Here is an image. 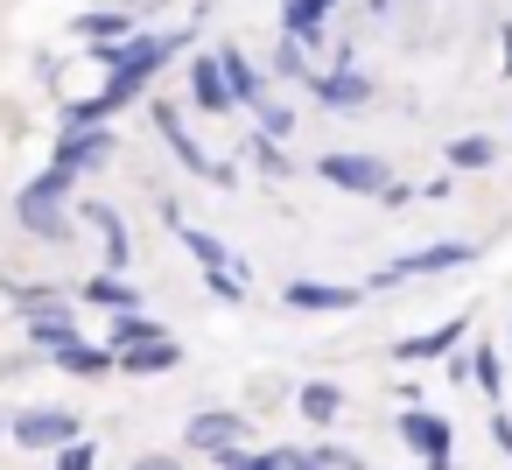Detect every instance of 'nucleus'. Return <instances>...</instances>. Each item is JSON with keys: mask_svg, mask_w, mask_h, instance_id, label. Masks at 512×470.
Instances as JSON below:
<instances>
[{"mask_svg": "<svg viewBox=\"0 0 512 470\" xmlns=\"http://www.w3.org/2000/svg\"><path fill=\"white\" fill-rule=\"evenodd\" d=\"M99 456H92V442H71V449H57L50 456V470H92Z\"/></svg>", "mask_w": 512, "mask_h": 470, "instance_id": "nucleus-29", "label": "nucleus"}, {"mask_svg": "<svg viewBox=\"0 0 512 470\" xmlns=\"http://www.w3.org/2000/svg\"><path fill=\"white\" fill-rule=\"evenodd\" d=\"M106 155H113V134H99V127H64V134H57V155H50V169H64V176L78 183V176L106 169Z\"/></svg>", "mask_w": 512, "mask_h": 470, "instance_id": "nucleus-6", "label": "nucleus"}, {"mask_svg": "<svg viewBox=\"0 0 512 470\" xmlns=\"http://www.w3.org/2000/svg\"><path fill=\"white\" fill-rule=\"evenodd\" d=\"M204 288H211L218 302H232V309L246 302V288H239V274H232V267H225V274H204Z\"/></svg>", "mask_w": 512, "mask_h": 470, "instance_id": "nucleus-28", "label": "nucleus"}, {"mask_svg": "<svg viewBox=\"0 0 512 470\" xmlns=\"http://www.w3.org/2000/svg\"><path fill=\"white\" fill-rule=\"evenodd\" d=\"M218 64H225V85H232V99H239V106H260V113L274 106V99H267V85H260V71H253V64H246L232 43L218 50Z\"/></svg>", "mask_w": 512, "mask_h": 470, "instance_id": "nucleus-18", "label": "nucleus"}, {"mask_svg": "<svg viewBox=\"0 0 512 470\" xmlns=\"http://www.w3.org/2000/svg\"><path fill=\"white\" fill-rule=\"evenodd\" d=\"M498 162V141L491 134H456L449 141V169H491Z\"/></svg>", "mask_w": 512, "mask_h": 470, "instance_id": "nucleus-24", "label": "nucleus"}, {"mask_svg": "<svg viewBox=\"0 0 512 470\" xmlns=\"http://www.w3.org/2000/svg\"><path fill=\"white\" fill-rule=\"evenodd\" d=\"M470 260H477V246H470V239H442V246H421V253H400V260H386V267H379V288H386V281L449 274V267H470Z\"/></svg>", "mask_w": 512, "mask_h": 470, "instance_id": "nucleus-3", "label": "nucleus"}, {"mask_svg": "<svg viewBox=\"0 0 512 470\" xmlns=\"http://www.w3.org/2000/svg\"><path fill=\"white\" fill-rule=\"evenodd\" d=\"M274 71H281V78H302V85H316V71H309V57H302V50H295L288 36H281V50H274Z\"/></svg>", "mask_w": 512, "mask_h": 470, "instance_id": "nucleus-27", "label": "nucleus"}, {"mask_svg": "<svg viewBox=\"0 0 512 470\" xmlns=\"http://www.w3.org/2000/svg\"><path fill=\"white\" fill-rule=\"evenodd\" d=\"M316 176H323L330 190H351V197H386V190H393V176H386L379 155H323Z\"/></svg>", "mask_w": 512, "mask_h": 470, "instance_id": "nucleus-2", "label": "nucleus"}, {"mask_svg": "<svg viewBox=\"0 0 512 470\" xmlns=\"http://www.w3.org/2000/svg\"><path fill=\"white\" fill-rule=\"evenodd\" d=\"M15 225H22L29 239L64 246V239H71V176H64V169L29 176V183L15 190Z\"/></svg>", "mask_w": 512, "mask_h": 470, "instance_id": "nucleus-1", "label": "nucleus"}, {"mask_svg": "<svg viewBox=\"0 0 512 470\" xmlns=\"http://www.w3.org/2000/svg\"><path fill=\"white\" fill-rule=\"evenodd\" d=\"M0 435H8V421H0Z\"/></svg>", "mask_w": 512, "mask_h": 470, "instance_id": "nucleus-35", "label": "nucleus"}, {"mask_svg": "<svg viewBox=\"0 0 512 470\" xmlns=\"http://www.w3.org/2000/svg\"><path fill=\"white\" fill-rule=\"evenodd\" d=\"M309 92H316L323 106H337V113H344V106H365V99H372V78H365V71H351V64H337V71H316V85H309Z\"/></svg>", "mask_w": 512, "mask_h": 470, "instance_id": "nucleus-13", "label": "nucleus"}, {"mask_svg": "<svg viewBox=\"0 0 512 470\" xmlns=\"http://www.w3.org/2000/svg\"><path fill=\"white\" fill-rule=\"evenodd\" d=\"M22 449H71V442H85L78 435V414H64V407H29V414H15V428H8Z\"/></svg>", "mask_w": 512, "mask_h": 470, "instance_id": "nucleus-4", "label": "nucleus"}, {"mask_svg": "<svg viewBox=\"0 0 512 470\" xmlns=\"http://www.w3.org/2000/svg\"><path fill=\"white\" fill-rule=\"evenodd\" d=\"M281 302L302 309V316H337V309H358V288H344V281H288Z\"/></svg>", "mask_w": 512, "mask_h": 470, "instance_id": "nucleus-8", "label": "nucleus"}, {"mask_svg": "<svg viewBox=\"0 0 512 470\" xmlns=\"http://www.w3.org/2000/svg\"><path fill=\"white\" fill-rule=\"evenodd\" d=\"M330 8H337V0H281V36L295 50H316L323 29H330Z\"/></svg>", "mask_w": 512, "mask_h": 470, "instance_id": "nucleus-9", "label": "nucleus"}, {"mask_svg": "<svg viewBox=\"0 0 512 470\" xmlns=\"http://www.w3.org/2000/svg\"><path fill=\"white\" fill-rule=\"evenodd\" d=\"M50 365H57V372H71V379H106V372H120V351H113V344H85V337H78V344H71V351H57Z\"/></svg>", "mask_w": 512, "mask_h": 470, "instance_id": "nucleus-15", "label": "nucleus"}, {"mask_svg": "<svg viewBox=\"0 0 512 470\" xmlns=\"http://www.w3.org/2000/svg\"><path fill=\"white\" fill-rule=\"evenodd\" d=\"M491 442L512 456V414H505V407H491Z\"/></svg>", "mask_w": 512, "mask_h": 470, "instance_id": "nucleus-32", "label": "nucleus"}, {"mask_svg": "<svg viewBox=\"0 0 512 470\" xmlns=\"http://www.w3.org/2000/svg\"><path fill=\"white\" fill-rule=\"evenodd\" d=\"M176 232H183V246L197 253L204 274H225V267H232V246H225V239H211V232H197V225H176Z\"/></svg>", "mask_w": 512, "mask_h": 470, "instance_id": "nucleus-25", "label": "nucleus"}, {"mask_svg": "<svg viewBox=\"0 0 512 470\" xmlns=\"http://www.w3.org/2000/svg\"><path fill=\"white\" fill-rule=\"evenodd\" d=\"M470 379L484 386L491 407H505V358H498V344H477V351H470Z\"/></svg>", "mask_w": 512, "mask_h": 470, "instance_id": "nucleus-23", "label": "nucleus"}, {"mask_svg": "<svg viewBox=\"0 0 512 470\" xmlns=\"http://www.w3.org/2000/svg\"><path fill=\"white\" fill-rule=\"evenodd\" d=\"M155 127H162V141H169V155H176V162H183V169H190V176H211V183H225V176H232V169H225V162H211V155H204V148H197V141H190V134H183V120H176V113H169V106H162V113H155Z\"/></svg>", "mask_w": 512, "mask_h": 470, "instance_id": "nucleus-10", "label": "nucleus"}, {"mask_svg": "<svg viewBox=\"0 0 512 470\" xmlns=\"http://www.w3.org/2000/svg\"><path fill=\"white\" fill-rule=\"evenodd\" d=\"M239 435H246V414H197L190 421V449H204V456H232Z\"/></svg>", "mask_w": 512, "mask_h": 470, "instance_id": "nucleus-14", "label": "nucleus"}, {"mask_svg": "<svg viewBox=\"0 0 512 470\" xmlns=\"http://www.w3.org/2000/svg\"><path fill=\"white\" fill-rule=\"evenodd\" d=\"M183 365V344L176 337H155V344H141V351H120V372H134V379H162V372H176Z\"/></svg>", "mask_w": 512, "mask_h": 470, "instance_id": "nucleus-16", "label": "nucleus"}, {"mask_svg": "<svg viewBox=\"0 0 512 470\" xmlns=\"http://www.w3.org/2000/svg\"><path fill=\"white\" fill-rule=\"evenodd\" d=\"M400 442H407V449H421V456H428V470H456V435H449V421H442V414L407 407V414H400Z\"/></svg>", "mask_w": 512, "mask_h": 470, "instance_id": "nucleus-5", "label": "nucleus"}, {"mask_svg": "<svg viewBox=\"0 0 512 470\" xmlns=\"http://www.w3.org/2000/svg\"><path fill=\"white\" fill-rule=\"evenodd\" d=\"M218 470H288V456H274V449H232V456H218Z\"/></svg>", "mask_w": 512, "mask_h": 470, "instance_id": "nucleus-26", "label": "nucleus"}, {"mask_svg": "<svg viewBox=\"0 0 512 470\" xmlns=\"http://www.w3.org/2000/svg\"><path fill=\"white\" fill-rule=\"evenodd\" d=\"M295 407H302V421H316V428H330V421L344 414V393H337L330 379H309V386L295 393Z\"/></svg>", "mask_w": 512, "mask_h": 470, "instance_id": "nucleus-21", "label": "nucleus"}, {"mask_svg": "<svg viewBox=\"0 0 512 470\" xmlns=\"http://www.w3.org/2000/svg\"><path fill=\"white\" fill-rule=\"evenodd\" d=\"M22 316H29V337H36L50 358L78 344V323H71V309H64V302H50V295H29V302H22Z\"/></svg>", "mask_w": 512, "mask_h": 470, "instance_id": "nucleus-7", "label": "nucleus"}, {"mask_svg": "<svg viewBox=\"0 0 512 470\" xmlns=\"http://www.w3.org/2000/svg\"><path fill=\"white\" fill-rule=\"evenodd\" d=\"M260 134H274V141L295 134V113H288V106H267V113H260Z\"/></svg>", "mask_w": 512, "mask_h": 470, "instance_id": "nucleus-30", "label": "nucleus"}, {"mask_svg": "<svg viewBox=\"0 0 512 470\" xmlns=\"http://www.w3.org/2000/svg\"><path fill=\"white\" fill-rule=\"evenodd\" d=\"M85 218L99 225V239H106V267L113 274H127V260H134V246H127V218L113 211V204H85Z\"/></svg>", "mask_w": 512, "mask_h": 470, "instance_id": "nucleus-19", "label": "nucleus"}, {"mask_svg": "<svg viewBox=\"0 0 512 470\" xmlns=\"http://www.w3.org/2000/svg\"><path fill=\"white\" fill-rule=\"evenodd\" d=\"M71 29H78L92 50H113V43H127V36H134V15H120V8H92V15H78Z\"/></svg>", "mask_w": 512, "mask_h": 470, "instance_id": "nucleus-17", "label": "nucleus"}, {"mask_svg": "<svg viewBox=\"0 0 512 470\" xmlns=\"http://www.w3.org/2000/svg\"><path fill=\"white\" fill-rule=\"evenodd\" d=\"M155 337H169L155 316H113V323H106V344H113V351H141V344H155Z\"/></svg>", "mask_w": 512, "mask_h": 470, "instance_id": "nucleus-22", "label": "nucleus"}, {"mask_svg": "<svg viewBox=\"0 0 512 470\" xmlns=\"http://www.w3.org/2000/svg\"><path fill=\"white\" fill-rule=\"evenodd\" d=\"M288 470H330L323 456H288Z\"/></svg>", "mask_w": 512, "mask_h": 470, "instance_id": "nucleus-34", "label": "nucleus"}, {"mask_svg": "<svg viewBox=\"0 0 512 470\" xmlns=\"http://www.w3.org/2000/svg\"><path fill=\"white\" fill-rule=\"evenodd\" d=\"M134 470H183V463H176V456H141Z\"/></svg>", "mask_w": 512, "mask_h": 470, "instance_id": "nucleus-33", "label": "nucleus"}, {"mask_svg": "<svg viewBox=\"0 0 512 470\" xmlns=\"http://www.w3.org/2000/svg\"><path fill=\"white\" fill-rule=\"evenodd\" d=\"M253 162H260V169H274V176H288V155H281V148H274V141H267V134H260V141H253Z\"/></svg>", "mask_w": 512, "mask_h": 470, "instance_id": "nucleus-31", "label": "nucleus"}, {"mask_svg": "<svg viewBox=\"0 0 512 470\" xmlns=\"http://www.w3.org/2000/svg\"><path fill=\"white\" fill-rule=\"evenodd\" d=\"M190 99H197L204 113H218V120H225V113L239 106V99H232V85H225V64H218V50L190 64Z\"/></svg>", "mask_w": 512, "mask_h": 470, "instance_id": "nucleus-12", "label": "nucleus"}, {"mask_svg": "<svg viewBox=\"0 0 512 470\" xmlns=\"http://www.w3.org/2000/svg\"><path fill=\"white\" fill-rule=\"evenodd\" d=\"M85 302H99L106 323H113V316H141V295H134L120 274H92V281H85Z\"/></svg>", "mask_w": 512, "mask_h": 470, "instance_id": "nucleus-20", "label": "nucleus"}, {"mask_svg": "<svg viewBox=\"0 0 512 470\" xmlns=\"http://www.w3.org/2000/svg\"><path fill=\"white\" fill-rule=\"evenodd\" d=\"M456 344H463V316H449V323H435V330L400 337V344H393V358H400V365H428V358H449Z\"/></svg>", "mask_w": 512, "mask_h": 470, "instance_id": "nucleus-11", "label": "nucleus"}]
</instances>
